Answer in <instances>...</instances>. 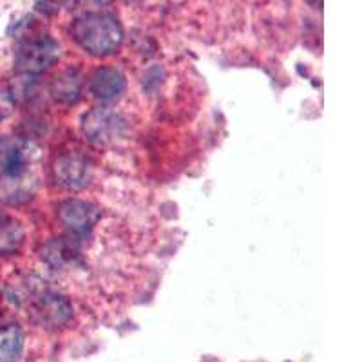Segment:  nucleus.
<instances>
[{"label": "nucleus", "mask_w": 362, "mask_h": 362, "mask_svg": "<svg viewBox=\"0 0 362 362\" xmlns=\"http://www.w3.org/2000/svg\"><path fill=\"white\" fill-rule=\"evenodd\" d=\"M9 95L13 96L15 103L18 105H24V107H31V105H37L42 100V82L40 76H35V74H24L21 73L18 76L11 78V82L8 83Z\"/></svg>", "instance_id": "12"}, {"label": "nucleus", "mask_w": 362, "mask_h": 362, "mask_svg": "<svg viewBox=\"0 0 362 362\" xmlns=\"http://www.w3.org/2000/svg\"><path fill=\"white\" fill-rule=\"evenodd\" d=\"M25 241V230L18 219L0 212V255H15Z\"/></svg>", "instance_id": "13"}, {"label": "nucleus", "mask_w": 362, "mask_h": 362, "mask_svg": "<svg viewBox=\"0 0 362 362\" xmlns=\"http://www.w3.org/2000/svg\"><path fill=\"white\" fill-rule=\"evenodd\" d=\"M60 44L47 33H29L18 38L15 51H13V62L21 73L38 74L45 73L60 60Z\"/></svg>", "instance_id": "2"}, {"label": "nucleus", "mask_w": 362, "mask_h": 362, "mask_svg": "<svg viewBox=\"0 0 362 362\" xmlns=\"http://www.w3.org/2000/svg\"><path fill=\"white\" fill-rule=\"evenodd\" d=\"M24 332L18 325L0 328V362H18L24 354Z\"/></svg>", "instance_id": "14"}, {"label": "nucleus", "mask_w": 362, "mask_h": 362, "mask_svg": "<svg viewBox=\"0 0 362 362\" xmlns=\"http://www.w3.org/2000/svg\"><path fill=\"white\" fill-rule=\"evenodd\" d=\"M69 33L87 54L96 58L115 54L124 44V28L111 13H82L73 21Z\"/></svg>", "instance_id": "1"}, {"label": "nucleus", "mask_w": 362, "mask_h": 362, "mask_svg": "<svg viewBox=\"0 0 362 362\" xmlns=\"http://www.w3.org/2000/svg\"><path fill=\"white\" fill-rule=\"evenodd\" d=\"M83 78L78 69H66L58 73L49 83V96L60 105H74L82 98Z\"/></svg>", "instance_id": "11"}, {"label": "nucleus", "mask_w": 362, "mask_h": 362, "mask_svg": "<svg viewBox=\"0 0 362 362\" xmlns=\"http://www.w3.org/2000/svg\"><path fill=\"white\" fill-rule=\"evenodd\" d=\"M29 296L28 313L40 328L58 329L73 319V305L62 293L33 288Z\"/></svg>", "instance_id": "3"}, {"label": "nucleus", "mask_w": 362, "mask_h": 362, "mask_svg": "<svg viewBox=\"0 0 362 362\" xmlns=\"http://www.w3.org/2000/svg\"><path fill=\"white\" fill-rule=\"evenodd\" d=\"M15 109H17V103L9 95L8 87H0V122H4L9 116H13Z\"/></svg>", "instance_id": "15"}, {"label": "nucleus", "mask_w": 362, "mask_h": 362, "mask_svg": "<svg viewBox=\"0 0 362 362\" xmlns=\"http://www.w3.org/2000/svg\"><path fill=\"white\" fill-rule=\"evenodd\" d=\"M57 216L71 234L83 238L98 225L102 210L95 203L83 199H66L57 206Z\"/></svg>", "instance_id": "6"}, {"label": "nucleus", "mask_w": 362, "mask_h": 362, "mask_svg": "<svg viewBox=\"0 0 362 362\" xmlns=\"http://www.w3.org/2000/svg\"><path fill=\"white\" fill-rule=\"evenodd\" d=\"M40 257L53 270H71V268L82 267V238L69 234L49 239L42 247Z\"/></svg>", "instance_id": "8"}, {"label": "nucleus", "mask_w": 362, "mask_h": 362, "mask_svg": "<svg viewBox=\"0 0 362 362\" xmlns=\"http://www.w3.org/2000/svg\"><path fill=\"white\" fill-rule=\"evenodd\" d=\"M38 190L35 170L24 174H0V203L18 206L29 203Z\"/></svg>", "instance_id": "9"}, {"label": "nucleus", "mask_w": 362, "mask_h": 362, "mask_svg": "<svg viewBox=\"0 0 362 362\" xmlns=\"http://www.w3.org/2000/svg\"><path fill=\"white\" fill-rule=\"evenodd\" d=\"M38 147L21 136H0V174H24L33 170Z\"/></svg>", "instance_id": "5"}, {"label": "nucleus", "mask_w": 362, "mask_h": 362, "mask_svg": "<svg viewBox=\"0 0 362 362\" xmlns=\"http://www.w3.org/2000/svg\"><path fill=\"white\" fill-rule=\"evenodd\" d=\"M127 89V78L116 67H98L89 78V93L102 103H112L122 98Z\"/></svg>", "instance_id": "10"}, {"label": "nucleus", "mask_w": 362, "mask_h": 362, "mask_svg": "<svg viewBox=\"0 0 362 362\" xmlns=\"http://www.w3.org/2000/svg\"><path fill=\"white\" fill-rule=\"evenodd\" d=\"M53 177L66 190H82L90 183L93 163L83 154L64 153L54 160Z\"/></svg>", "instance_id": "7"}, {"label": "nucleus", "mask_w": 362, "mask_h": 362, "mask_svg": "<svg viewBox=\"0 0 362 362\" xmlns=\"http://www.w3.org/2000/svg\"><path fill=\"white\" fill-rule=\"evenodd\" d=\"M129 122L109 107L90 109L82 116V132L87 141L96 147H109L125 138Z\"/></svg>", "instance_id": "4"}]
</instances>
